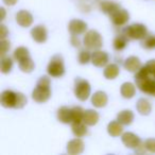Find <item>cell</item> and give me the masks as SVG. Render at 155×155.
Returning a JSON list of instances; mask_svg holds the SVG:
<instances>
[{
  "label": "cell",
  "instance_id": "cell-7",
  "mask_svg": "<svg viewBox=\"0 0 155 155\" xmlns=\"http://www.w3.org/2000/svg\"><path fill=\"white\" fill-rule=\"evenodd\" d=\"M110 21L115 25V26H123L130 20V14L127 10L119 8L115 12H113L110 15Z\"/></svg>",
  "mask_w": 155,
  "mask_h": 155
},
{
  "label": "cell",
  "instance_id": "cell-15",
  "mask_svg": "<svg viewBox=\"0 0 155 155\" xmlns=\"http://www.w3.org/2000/svg\"><path fill=\"white\" fill-rule=\"evenodd\" d=\"M123 66L130 72H137L141 67V63H140L139 58L136 56H130L124 61Z\"/></svg>",
  "mask_w": 155,
  "mask_h": 155
},
{
  "label": "cell",
  "instance_id": "cell-41",
  "mask_svg": "<svg viewBox=\"0 0 155 155\" xmlns=\"http://www.w3.org/2000/svg\"><path fill=\"white\" fill-rule=\"evenodd\" d=\"M0 11H1V13H2V16H1V20H3V19H5V9H3V8H1V9H0Z\"/></svg>",
  "mask_w": 155,
  "mask_h": 155
},
{
  "label": "cell",
  "instance_id": "cell-22",
  "mask_svg": "<svg viewBox=\"0 0 155 155\" xmlns=\"http://www.w3.org/2000/svg\"><path fill=\"white\" fill-rule=\"evenodd\" d=\"M119 72H120V69H119V66L116 64H110L105 67L103 71V74L106 79L108 80H113V79H116L119 75Z\"/></svg>",
  "mask_w": 155,
  "mask_h": 155
},
{
  "label": "cell",
  "instance_id": "cell-25",
  "mask_svg": "<svg viewBox=\"0 0 155 155\" xmlns=\"http://www.w3.org/2000/svg\"><path fill=\"white\" fill-rule=\"evenodd\" d=\"M117 120L123 125H129L134 120V114L129 110H125L120 112L117 115Z\"/></svg>",
  "mask_w": 155,
  "mask_h": 155
},
{
  "label": "cell",
  "instance_id": "cell-39",
  "mask_svg": "<svg viewBox=\"0 0 155 155\" xmlns=\"http://www.w3.org/2000/svg\"><path fill=\"white\" fill-rule=\"evenodd\" d=\"M0 30H1L0 37H1V39H5V37H7V35L9 34V31L7 30V27H5V25H1V26H0Z\"/></svg>",
  "mask_w": 155,
  "mask_h": 155
},
{
  "label": "cell",
  "instance_id": "cell-37",
  "mask_svg": "<svg viewBox=\"0 0 155 155\" xmlns=\"http://www.w3.org/2000/svg\"><path fill=\"white\" fill-rule=\"evenodd\" d=\"M134 150H135V152L136 153H139V154H142V153H146V151H148L147 150V147H146V143H144V142H140L139 144H138L137 147H136L135 149H134Z\"/></svg>",
  "mask_w": 155,
  "mask_h": 155
},
{
  "label": "cell",
  "instance_id": "cell-40",
  "mask_svg": "<svg viewBox=\"0 0 155 155\" xmlns=\"http://www.w3.org/2000/svg\"><path fill=\"white\" fill-rule=\"evenodd\" d=\"M3 2H5L7 5H14L16 2H17V0H3Z\"/></svg>",
  "mask_w": 155,
  "mask_h": 155
},
{
  "label": "cell",
  "instance_id": "cell-4",
  "mask_svg": "<svg viewBox=\"0 0 155 155\" xmlns=\"http://www.w3.org/2000/svg\"><path fill=\"white\" fill-rule=\"evenodd\" d=\"M123 34L129 39H142L147 34V27L142 24H133L123 29Z\"/></svg>",
  "mask_w": 155,
  "mask_h": 155
},
{
  "label": "cell",
  "instance_id": "cell-2",
  "mask_svg": "<svg viewBox=\"0 0 155 155\" xmlns=\"http://www.w3.org/2000/svg\"><path fill=\"white\" fill-rule=\"evenodd\" d=\"M47 71L49 75L53 78H60L65 73V67H64V60L62 55L56 54L50 60L49 64L47 67Z\"/></svg>",
  "mask_w": 155,
  "mask_h": 155
},
{
  "label": "cell",
  "instance_id": "cell-27",
  "mask_svg": "<svg viewBox=\"0 0 155 155\" xmlns=\"http://www.w3.org/2000/svg\"><path fill=\"white\" fill-rule=\"evenodd\" d=\"M13 67V61L10 56H1L0 61V69L2 73H9Z\"/></svg>",
  "mask_w": 155,
  "mask_h": 155
},
{
  "label": "cell",
  "instance_id": "cell-10",
  "mask_svg": "<svg viewBox=\"0 0 155 155\" xmlns=\"http://www.w3.org/2000/svg\"><path fill=\"white\" fill-rule=\"evenodd\" d=\"M68 30L71 34L80 35L86 32L87 25H86V22L82 21V20H80V19H72L68 25Z\"/></svg>",
  "mask_w": 155,
  "mask_h": 155
},
{
  "label": "cell",
  "instance_id": "cell-1",
  "mask_svg": "<svg viewBox=\"0 0 155 155\" xmlns=\"http://www.w3.org/2000/svg\"><path fill=\"white\" fill-rule=\"evenodd\" d=\"M51 97L50 91V79L47 75L39 78L36 87L32 93V99L37 103H45Z\"/></svg>",
  "mask_w": 155,
  "mask_h": 155
},
{
  "label": "cell",
  "instance_id": "cell-36",
  "mask_svg": "<svg viewBox=\"0 0 155 155\" xmlns=\"http://www.w3.org/2000/svg\"><path fill=\"white\" fill-rule=\"evenodd\" d=\"M146 67L149 70V72H150V74L152 75V77H154L155 75V60L149 61L146 64Z\"/></svg>",
  "mask_w": 155,
  "mask_h": 155
},
{
  "label": "cell",
  "instance_id": "cell-38",
  "mask_svg": "<svg viewBox=\"0 0 155 155\" xmlns=\"http://www.w3.org/2000/svg\"><path fill=\"white\" fill-rule=\"evenodd\" d=\"M71 45L73 46V47H80L81 46V41L80 39H79V37H78V35L75 34H71Z\"/></svg>",
  "mask_w": 155,
  "mask_h": 155
},
{
  "label": "cell",
  "instance_id": "cell-17",
  "mask_svg": "<svg viewBox=\"0 0 155 155\" xmlns=\"http://www.w3.org/2000/svg\"><path fill=\"white\" fill-rule=\"evenodd\" d=\"M123 124H121L118 120L110 121L107 125V133L113 137H118V136L122 135L123 133Z\"/></svg>",
  "mask_w": 155,
  "mask_h": 155
},
{
  "label": "cell",
  "instance_id": "cell-29",
  "mask_svg": "<svg viewBox=\"0 0 155 155\" xmlns=\"http://www.w3.org/2000/svg\"><path fill=\"white\" fill-rule=\"evenodd\" d=\"M141 47L144 49H155V35L147 34L141 39Z\"/></svg>",
  "mask_w": 155,
  "mask_h": 155
},
{
  "label": "cell",
  "instance_id": "cell-5",
  "mask_svg": "<svg viewBox=\"0 0 155 155\" xmlns=\"http://www.w3.org/2000/svg\"><path fill=\"white\" fill-rule=\"evenodd\" d=\"M74 95L81 101H85L91 96V85L84 79L77 78L74 81Z\"/></svg>",
  "mask_w": 155,
  "mask_h": 155
},
{
  "label": "cell",
  "instance_id": "cell-12",
  "mask_svg": "<svg viewBox=\"0 0 155 155\" xmlns=\"http://www.w3.org/2000/svg\"><path fill=\"white\" fill-rule=\"evenodd\" d=\"M84 151V142L81 139H79V137L72 139L68 142L67 144V153L71 155H77L81 154Z\"/></svg>",
  "mask_w": 155,
  "mask_h": 155
},
{
  "label": "cell",
  "instance_id": "cell-9",
  "mask_svg": "<svg viewBox=\"0 0 155 155\" xmlns=\"http://www.w3.org/2000/svg\"><path fill=\"white\" fill-rule=\"evenodd\" d=\"M91 63L96 67H103L108 63V54L101 50H95L91 53Z\"/></svg>",
  "mask_w": 155,
  "mask_h": 155
},
{
  "label": "cell",
  "instance_id": "cell-13",
  "mask_svg": "<svg viewBox=\"0 0 155 155\" xmlns=\"http://www.w3.org/2000/svg\"><path fill=\"white\" fill-rule=\"evenodd\" d=\"M31 36L36 43L43 44L47 41V30L44 26H36L31 30Z\"/></svg>",
  "mask_w": 155,
  "mask_h": 155
},
{
  "label": "cell",
  "instance_id": "cell-14",
  "mask_svg": "<svg viewBox=\"0 0 155 155\" xmlns=\"http://www.w3.org/2000/svg\"><path fill=\"white\" fill-rule=\"evenodd\" d=\"M16 21L19 26L24 27V28H28L32 25L33 22V16L29 13L28 11L21 10L16 14Z\"/></svg>",
  "mask_w": 155,
  "mask_h": 155
},
{
  "label": "cell",
  "instance_id": "cell-28",
  "mask_svg": "<svg viewBox=\"0 0 155 155\" xmlns=\"http://www.w3.org/2000/svg\"><path fill=\"white\" fill-rule=\"evenodd\" d=\"M127 41H129V38H127V37L125 36L123 33L121 35L116 36V38L114 39V48H115V50H117V51L123 50L125 47H127Z\"/></svg>",
  "mask_w": 155,
  "mask_h": 155
},
{
  "label": "cell",
  "instance_id": "cell-19",
  "mask_svg": "<svg viewBox=\"0 0 155 155\" xmlns=\"http://www.w3.org/2000/svg\"><path fill=\"white\" fill-rule=\"evenodd\" d=\"M99 121V114L94 110H87L84 112L83 122L87 125H95Z\"/></svg>",
  "mask_w": 155,
  "mask_h": 155
},
{
  "label": "cell",
  "instance_id": "cell-6",
  "mask_svg": "<svg viewBox=\"0 0 155 155\" xmlns=\"http://www.w3.org/2000/svg\"><path fill=\"white\" fill-rule=\"evenodd\" d=\"M150 77L142 79V80H136V86L142 91V93L147 94V95H151L155 97V78Z\"/></svg>",
  "mask_w": 155,
  "mask_h": 155
},
{
  "label": "cell",
  "instance_id": "cell-16",
  "mask_svg": "<svg viewBox=\"0 0 155 155\" xmlns=\"http://www.w3.org/2000/svg\"><path fill=\"white\" fill-rule=\"evenodd\" d=\"M91 103L95 107H104L107 103V96L104 91H96L91 97Z\"/></svg>",
  "mask_w": 155,
  "mask_h": 155
},
{
  "label": "cell",
  "instance_id": "cell-31",
  "mask_svg": "<svg viewBox=\"0 0 155 155\" xmlns=\"http://www.w3.org/2000/svg\"><path fill=\"white\" fill-rule=\"evenodd\" d=\"M71 115H72V122H82L84 110L80 106H74L71 108Z\"/></svg>",
  "mask_w": 155,
  "mask_h": 155
},
{
  "label": "cell",
  "instance_id": "cell-8",
  "mask_svg": "<svg viewBox=\"0 0 155 155\" xmlns=\"http://www.w3.org/2000/svg\"><path fill=\"white\" fill-rule=\"evenodd\" d=\"M1 105L5 108H15L17 102V93L13 91H5L0 97Z\"/></svg>",
  "mask_w": 155,
  "mask_h": 155
},
{
  "label": "cell",
  "instance_id": "cell-33",
  "mask_svg": "<svg viewBox=\"0 0 155 155\" xmlns=\"http://www.w3.org/2000/svg\"><path fill=\"white\" fill-rule=\"evenodd\" d=\"M10 50V41L7 39H1L0 41V55L5 56Z\"/></svg>",
  "mask_w": 155,
  "mask_h": 155
},
{
  "label": "cell",
  "instance_id": "cell-30",
  "mask_svg": "<svg viewBox=\"0 0 155 155\" xmlns=\"http://www.w3.org/2000/svg\"><path fill=\"white\" fill-rule=\"evenodd\" d=\"M13 56L17 62H20V61H22L24 58H29L30 54H29V50L27 49L26 47H18L17 49L14 51Z\"/></svg>",
  "mask_w": 155,
  "mask_h": 155
},
{
  "label": "cell",
  "instance_id": "cell-18",
  "mask_svg": "<svg viewBox=\"0 0 155 155\" xmlns=\"http://www.w3.org/2000/svg\"><path fill=\"white\" fill-rule=\"evenodd\" d=\"M58 119L62 123H71L72 122V115H71V108L66 106H62L58 110Z\"/></svg>",
  "mask_w": 155,
  "mask_h": 155
},
{
  "label": "cell",
  "instance_id": "cell-21",
  "mask_svg": "<svg viewBox=\"0 0 155 155\" xmlns=\"http://www.w3.org/2000/svg\"><path fill=\"white\" fill-rule=\"evenodd\" d=\"M120 93L123 98H125V99H131V98L134 97V95H135V93H136L135 85L130 82L123 83V84L121 85Z\"/></svg>",
  "mask_w": 155,
  "mask_h": 155
},
{
  "label": "cell",
  "instance_id": "cell-3",
  "mask_svg": "<svg viewBox=\"0 0 155 155\" xmlns=\"http://www.w3.org/2000/svg\"><path fill=\"white\" fill-rule=\"evenodd\" d=\"M83 43H84L85 47L89 50H98L103 45L102 36L100 35L99 32L95 30H89L85 33Z\"/></svg>",
  "mask_w": 155,
  "mask_h": 155
},
{
  "label": "cell",
  "instance_id": "cell-32",
  "mask_svg": "<svg viewBox=\"0 0 155 155\" xmlns=\"http://www.w3.org/2000/svg\"><path fill=\"white\" fill-rule=\"evenodd\" d=\"M78 60H79V63L82 65H86L88 64L89 62L91 61V54L88 50H81L79 52V56H78Z\"/></svg>",
  "mask_w": 155,
  "mask_h": 155
},
{
  "label": "cell",
  "instance_id": "cell-24",
  "mask_svg": "<svg viewBox=\"0 0 155 155\" xmlns=\"http://www.w3.org/2000/svg\"><path fill=\"white\" fill-rule=\"evenodd\" d=\"M87 124H85L84 122H72L71 125V130H72V133L74 134L75 137H83L87 134Z\"/></svg>",
  "mask_w": 155,
  "mask_h": 155
},
{
  "label": "cell",
  "instance_id": "cell-26",
  "mask_svg": "<svg viewBox=\"0 0 155 155\" xmlns=\"http://www.w3.org/2000/svg\"><path fill=\"white\" fill-rule=\"evenodd\" d=\"M34 62H33L30 56L18 62V67H19V69L22 72H31L34 69Z\"/></svg>",
  "mask_w": 155,
  "mask_h": 155
},
{
  "label": "cell",
  "instance_id": "cell-11",
  "mask_svg": "<svg viewBox=\"0 0 155 155\" xmlns=\"http://www.w3.org/2000/svg\"><path fill=\"white\" fill-rule=\"evenodd\" d=\"M121 140H122L123 144L130 149H135L141 142L140 138L137 135H135L134 133H131V132L123 133L122 136H121Z\"/></svg>",
  "mask_w": 155,
  "mask_h": 155
},
{
  "label": "cell",
  "instance_id": "cell-34",
  "mask_svg": "<svg viewBox=\"0 0 155 155\" xmlns=\"http://www.w3.org/2000/svg\"><path fill=\"white\" fill-rule=\"evenodd\" d=\"M27 104V97L21 93L17 91V102H16L15 108H22Z\"/></svg>",
  "mask_w": 155,
  "mask_h": 155
},
{
  "label": "cell",
  "instance_id": "cell-20",
  "mask_svg": "<svg viewBox=\"0 0 155 155\" xmlns=\"http://www.w3.org/2000/svg\"><path fill=\"white\" fill-rule=\"evenodd\" d=\"M119 8H121L120 5L117 2H114V1L104 0V1H101V2H100V10H101L103 13L108 14V15H110L113 12L118 10Z\"/></svg>",
  "mask_w": 155,
  "mask_h": 155
},
{
  "label": "cell",
  "instance_id": "cell-35",
  "mask_svg": "<svg viewBox=\"0 0 155 155\" xmlns=\"http://www.w3.org/2000/svg\"><path fill=\"white\" fill-rule=\"evenodd\" d=\"M147 150L151 153H155V138H149L144 141Z\"/></svg>",
  "mask_w": 155,
  "mask_h": 155
},
{
  "label": "cell",
  "instance_id": "cell-23",
  "mask_svg": "<svg viewBox=\"0 0 155 155\" xmlns=\"http://www.w3.org/2000/svg\"><path fill=\"white\" fill-rule=\"evenodd\" d=\"M136 108H137L138 113L140 115H143V116L149 115L152 110V106H151L150 102L147 99H143V98L138 100L137 104H136Z\"/></svg>",
  "mask_w": 155,
  "mask_h": 155
}]
</instances>
